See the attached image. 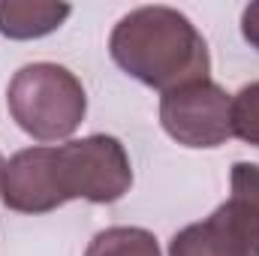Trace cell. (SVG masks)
Segmentation results:
<instances>
[{"label":"cell","instance_id":"5","mask_svg":"<svg viewBox=\"0 0 259 256\" xmlns=\"http://www.w3.org/2000/svg\"><path fill=\"white\" fill-rule=\"evenodd\" d=\"M160 124L184 148H220L232 139V97L211 78L163 94Z\"/></svg>","mask_w":259,"mask_h":256},{"label":"cell","instance_id":"4","mask_svg":"<svg viewBox=\"0 0 259 256\" xmlns=\"http://www.w3.org/2000/svg\"><path fill=\"white\" fill-rule=\"evenodd\" d=\"M169 256H259V166H232L229 199L205 220L175 232Z\"/></svg>","mask_w":259,"mask_h":256},{"label":"cell","instance_id":"2","mask_svg":"<svg viewBox=\"0 0 259 256\" xmlns=\"http://www.w3.org/2000/svg\"><path fill=\"white\" fill-rule=\"evenodd\" d=\"M109 52L127 75L163 94L205 81L211 72L205 36L172 6H139L127 12L109 36Z\"/></svg>","mask_w":259,"mask_h":256},{"label":"cell","instance_id":"8","mask_svg":"<svg viewBox=\"0 0 259 256\" xmlns=\"http://www.w3.org/2000/svg\"><path fill=\"white\" fill-rule=\"evenodd\" d=\"M232 136L259 148V81L244 84L232 97Z\"/></svg>","mask_w":259,"mask_h":256},{"label":"cell","instance_id":"10","mask_svg":"<svg viewBox=\"0 0 259 256\" xmlns=\"http://www.w3.org/2000/svg\"><path fill=\"white\" fill-rule=\"evenodd\" d=\"M3 169H6V163H3V154H0V184H3Z\"/></svg>","mask_w":259,"mask_h":256},{"label":"cell","instance_id":"1","mask_svg":"<svg viewBox=\"0 0 259 256\" xmlns=\"http://www.w3.org/2000/svg\"><path fill=\"white\" fill-rule=\"evenodd\" d=\"M133 187V166L115 136L94 133L66 145H36L18 151L6 169L0 199L21 214H46L72 199L97 205L118 202Z\"/></svg>","mask_w":259,"mask_h":256},{"label":"cell","instance_id":"9","mask_svg":"<svg viewBox=\"0 0 259 256\" xmlns=\"http://www.w3.org/2000/svg\"><path fill=\"white\" fill-rule=\"evenodd\" d=\"M241 36L259 52V0L244 6V12H241Z\"/></svg>","mask_w":259,"mask_h":256},{"label":"cell","instance_id":"6","mask_svg":"<svg viewBox=\"0 0 259 256\" xmlns=\"http://www.w3.org/2000/svg\"><path fill=\"white\" fill-rule=\"evenodd\" d=\"M66 3H33V0H3L0 3V33L9 39H39L58 30L69 18Z\"/></svg>","mask_w":259,"mask_h":256},{"label":"cell","instance_id":"3","mask_svg":"<svg viewBox=\"0 0 259 256\" xmlns=\"http://www.w3.org/2000/svg\"><path fill=\"white\" fill-rule=\"evenodd\" d=\"M9 115L36 142L69 139L88 112V97L75 72L61 64L21 66L6 91Z\"/></svg>","mask_w":259,"mask_h":256},{"label":"cell","instance_id":"7","mask_svg":"<svg viewBox=\"0 0 259 256\" xmlns=\"http://www.w3.org/2000/svg\"><path fill=\"white\" fill-rule=\"evenodd\" d=\"M84 256H160V244L148 229L109 226L94 235Z\"/></svg>","mask_w":259,"mask_h":256}]
</instances>
